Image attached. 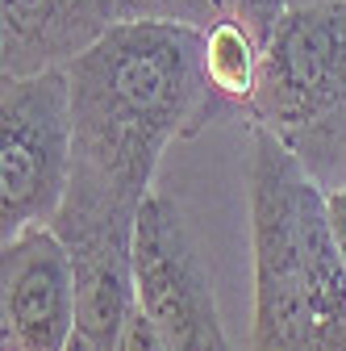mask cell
<instances>
[{
  "instance_id": "cell-1",
  "label": "cell",
  "mask_w": 346,
  "mask_h": 351,
  "mask_svg": "<svg viewBox=\"0 0 346 351\" xmlns=\"http://www.w3.org/2000/svg\"><path fill=\"white\" fill-rule=\"evenodd\" d=\"M71 80V184L67 197L142 209L171 143L217 121L204 80V29L180 21H117Z\"/></svg>"
},
{
  "instance_id": "cell-2",
  "label": "cell",
  "mask_w": 346,
  "mask_h": 351,
  "mask_svg": "<svg viewBox=\"0 0 346 351\" xmlns=\"http://www.w3.org/2000/svg\"><path fill=\"white\" fill-rule=\"evenodd\" d=\"M250 134V239H254V326L250 351H313L305 193L313 176L271 130Z\"/></svg>"
},
{
  "instance_id": "cell-3",
  "label": "cell",
  "mask_w": 346,
  "mask_h": 351,
  "mask_svg": "<svg viewBox=\"0 0 346 351\" xmlns=\"http://www.w3.org/2000/svg\"><path fill=\"white\" fill-rule=\"evenodd\" d=\"M346 117V0L288 5L263 42L246 125L305 151Z\"/></svg>"
},
{
  "instance_id": "cell-4",
  "label": "cell",
  "mask_w": 346,
  "mask_h": 351,
  "mask_svg": "<svg viewBox=\"0 0 346 351\" xmlns=\"http://www.w3.org/2000/svg\"><path fill=\"white\" fill-rule=\"evenodd\" d=\"M67 71L0 75V243L51 226L71 184Z\"/></svg>"
},
{
  "instance_id": "cell-5",
  "label": "cell",
  "mask_w": 346,
  "mask_h": 351,
  "mask_svg": "<svg viewBox=\"0 0 346 351\" xmlns=\"http://www.w3.org/2000/svg\"><path fill=\"white\" fill-rule=\"evenodd\" d=\"M138 305L176 351H238L226 335L209 259L184 205L150 189L134 230Z\"/></svg>"
},
{
  "instance_id": "cell-6",
  "label": "cell",
  "mask_w": 346,
  "mask_h": 351,
  "mask_svg": "<svg viewBox=\"0 0 346 351\" xmlns=\"http://www.w3.org/2000/svg\"><path fill=\"white\" fill-rule=\"evenodd\" d=\"M79 330L75 263L55 226L0 243V351H67Z\"/></svg>"
},
{
  "instance_id": "cell-7",
  "label": "cell",
  "mask_w": 346,
  "mask_h": 351,
  "mask_svg": "<svg viewBox=\"0 0 346 351\" xmlns=\"http://www.w3.org/2000/svg\"><path fill=\"white\" fill-rule=\"evenodd\" d=\"M51 226L67 243L71 263H75L79 335L113 351L125 330V318L138 305V276H134L138 209L63 197Z\"/></svg>"
},
{
  "instance_id": "cell-8",
  "label": "cell",
  "mask_w": 346,
  "mask_h": 351,
  "mask_svg": "<svg viewBox=\"0 0 346 351\" xmlns=\"http://www.w3.org/2000/svg\"><path fill=\"white\" fill-rule=\"evenodd\" d=\"M129 17V0H0V75L67 71Z\"/></svg>"
},
{
  "instance_id": "cell-9",
  "label": "cell",
  "mask_w": 346,
  "mask_h": 351,
  "mask_svg": "<svg viewBox=\"0 0 346 351\" xmlns=\"http://www.w3.org/2000/svg\"><path fill=\"white\" fill-rule=\"evenodd\" d=\"M305 247H309L313 351H346V259L330 234L317 180L305 193Z\"/></svg>"
},
{
  "instance_id": "cell-10",
  "label": "cell",
  "mask_w": 346,
  "mask_h": 351,
  "mask_svg": "<svg viewBox=\"0 0 346 351\" xmlns=\"http://www.w3.org/2000/svg\"><path fill=\"white\" fill-rule=\"evenodd\" d=\"M258 63H263V42H258L238 17H222L204 29V80L217 101V117H238L246 125Z\"/></svg>"
},
{
  "instance_id": "cell-11",
  "label": "cell",
  "mask_w": 346,
  "mask_h": 351,
  "mask_svg": "<svg viewBox=\"0 0 346 351\" xmlns=\"http://www.w3.org/2000/svg\"><path fill=\"white\" fill-rule=\"evenodd\" d=\"M238 0H129L134 17H155V21H180V25H196L209 29L222 17L234 13Z\"/></svg>"
},
{
  "instance_id": "cell-12",
  "label": "cell",
  "mask_w": 346,
  "mask_h": 351,
  "mask_svg": "<svg viewBox=\"0 0 346 351\" xmlns=\"http://www.w3.org/2000/svg\"><path fill=\"white\" fill-rule=\"evenodd\" d=\"M296 159L305 163V171L317 184H346V117L330 130V134H321L305 151H296Z\"/></svg>"
},
{
  "instance_id": "cell-13",
  "label": "cell",
  "mask_w": 346,
  "mask_h": 351,
  "mask_svg": "<svg viewBox=\"0 0 346 351\" xmlns=\"http://www.w3.org/2000/svg\"><path fill=\"white\" fill-rule=\"evenodd\" d=\"M113 351H176V347L155 330V322L142 314V305H134V314L125 318V330H121Z\"/></svg>"
},
{
  "instance_id": "cell-14",
  "label": "cell",
  "mask_w": 346,
  "mask_h": 351,
  "mask_svg": "<svg viewBox=\"0 0 346 351\" xmlns=\"http://www.w3.org/2000/svg\"><path fill=\"white\" fill-rule=\"evenodd\" d=\"M321 205H325V222H330V234L346 259V184H321Z\"/></svg>"
},
{
  "instance_id": "cell-15",
  "label": "cell",
  "mask_w": 346,
  "mask_h": 351,
  "mask_svg": "<svg viewBox=\"0 0 346 351\" xmlns=\"http://www.w3.org/2000/svg\"><path fill=\"white\" fill-rule=\"evenodd\" d=\"M67 351H105V347H96L92 339H83V335L75 330V339H71V347H67Z\"/></svg>"
},
{
  "instance_id": "cell-16",
  "label": "cell",
  "mask_w": 346,
  "mask_h": 351,
  "mask_svg": "<svg viewBox=\"0 0 346 351\" xmlns=\"http://www.w3.org/2000/svg\"><path fill=\"white\" fill-rule=\"evenodd\" d=\"M284 5H309V0H284Z\"/></svg>"
}]
</instances>
